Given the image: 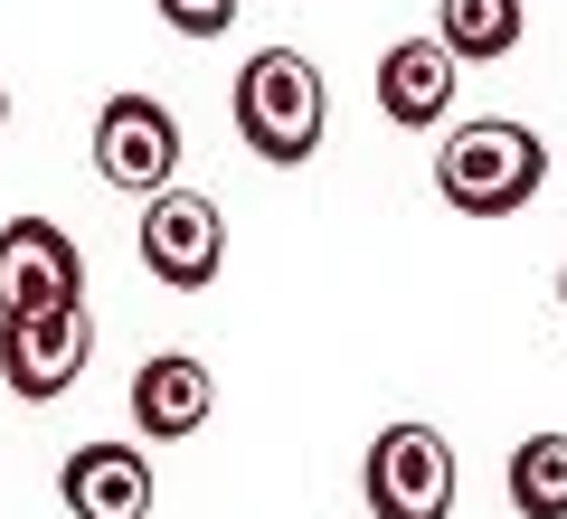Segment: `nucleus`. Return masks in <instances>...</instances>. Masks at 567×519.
<instances>
[{"label":"nucleus","instance_id":"1","mask_svg":"<svg viewBox=\"0 0 567 519\" xmlns=\"http://www.w3.org/2000/svg\"><path fill=\"white\" fill-rule=\"evenodd\" d=\"M435 189H445L454 218H511L548 189V142L520 114H473L435 152Z\"/></svg>","mask_w":567,"mask_h":519},{"label":"nucleus","instance_id":"2","mask_svg":"<svg viewBox=\"0 0 567 519\" xmlns=\"http://www.w3.org/2000/svg\"><path fill=\"white\" fill-rule=\"evenodd\" d=\"M322 123H331V95H322V66L303 48H256L237 66V142L275 170H303L322 152Z\"/></svg>","mask_w":567,"mask_h":519},{"label":"nucleus","instance_id":"3","mask_svg":"<svg viewBox=\"0 0 567 519\" xmlns=\"http://www.w3.org/2000/svg\"><path fill=\"white\" fill-rule=\"evenodd\" d=\"M142 274L152 283H171V293H208L218 283V264H227V218H218V199L208 189H152L142 199Z\"/></svg>","mask_w":567,"mask_h":519},{"label":"nucleus","instance_id":"4","mask_svg":"<svg viewBox=\"0 0 567 519\" xmlns=\"http://www.w3.org/2000/svg\"><path fill=\"white\" fill-rule=\"evenodd\" d=\"M85 360H95V321H85V302L10 312V321H0V387H10L20 406L66 397V387L85 378Z\"/></svg>","mask_w":567,"mask_h":519},{"label":"nucleus","instance_id":"5","mask_svg":"<svg viewBox=\"0 0 567 519\" xmlns=\"http://www.w3.org/2000/svg\"><path fill=\"white\" fill-rule=\"evenodd\" d=\"M369 510L379 519H454V444L435 425H379L369 444Z\"/></svg>","mask_w":567,"mask_h":519},{"label":"nucleus","instance_id":"6","mask_svg":"<svg viewBox=\"0 0 567 519\" xmlns=\"http://www.w3.org/2000/svg\"><path fill=\"white\" fill-rule=\"evenodd\" d=\"M95 170L114 189H133V199H152V189L181 180V123H171V104L152 95H104L95 104Z\"/></svg>","mask_w":567,"mask_h":519},{"label":"nucleus","instance_id":"7","mask_svg":"<svg viewBox=\"0 0 567 519\" xmlns=\"http://www.w3.org/2000/svg\"><path fill=\"white\" fill-rule=\"evenodd\" d=\"M85 302V256L58 218H10L0 227V321L10 312H58Z\"/></svg>","mask_w":567,"mask_h":519},{"label":"nucleus","instance_id":"8","mask_svg":"<svg viewBox=\"0 0 567 519\" xmlns=\"http://www.w3.org/2000/svg\"><path fill=\"white\" fill-rule=\"evenodd\" d=\"M58 500L76 519H152V454L142 444H76L58 463Z\"/></svg>","mask_w":567,"mask_h":519},{"label":"nucleus","instance_id":"9","mask_svg":"<svg viewBox=\"0 0 567 519\" xmlns=\"http://www.w3.org/2000/svg\"><path fill=\"white\" fill-rule=\"evenodd\" d=\"M208 406H218V378H208V360H189V350H162V360L133 369V425H142V444H189L208 425Z\"/></svg>","mask_w":567,"mask_h":519},{"label":"nucleus","instance_id":"10","mask_svg":"<svg viewBox=\"0 0 567 519\" xmlns=\"http://www.w3.org/2000/svg\"><path fill=\"white\" fill-rule=\"evenodd\" d=\"M454 48L445 39H398L379 58V114L388 123H406V133H435V123L454 114Z\"/></svg>","mask_w":567,"mask_h":519},{"label":"nucleus","instance_id":"11","mask_svg":"<svg viewBox=\"0 0 567 519\" xmlns=\"http://www.w3.org/2000/svg\"><path fill=\"white\" fill-rule=\"evenodd\" d=\"M520 0H435V39L454 48L464 66H492V58H511L520 48Z\"/></svg>","mask_w":567,"mask_h":519},{"label":"nucleus","instance_id":"12","mask_svg":"<svg viewBox=\"0 0 567 519\" xmlns=\"http://www.w3.org/2000/svg\"><path fill=\"white\" fill-rule=\"evenodd\" d=\"M511 510L520 519H567V435H529L511 454Z\"/></svg>","mask_w":567,"mask_h":519},{"label":"nucleus","instance_id":"13","mask_svg":"<svg viewBox=\"0 0 567 519\" xmlns=\"http://www.w3.org/2000/svg\"><path fill=\"white\" fill-rule=\"evenodd\" d=\"M162 20L181 29V39H218V29L237 20V0H162Z\"/></svg>","mask_w":567,"mask_h":519},{"label":"nucleus","instance_id":"14","mask_svg":"<svg viewBox=\"0 0 567 519\" xmlns=\"http://www.w3.org/2000/svg\"><path fill=\"white\" fill-rule=\"evenodd\" d=\"M558 302H567V264H558Z\"/></svg>","mask_w":567,"mask_h":519},{"label":"nucleus","instance_id":"15","mask_svg":"<svg viewBox=\"0 0 567 519\" xmlns=\"http://www.w3.org/2000/svg\"><path fill=\"white\" fill-rule=\"evenodd\" d=\"M0 123H10V95H0Z\"/></svg>","mask_w":567,"mask_h":519}]
</instances>
